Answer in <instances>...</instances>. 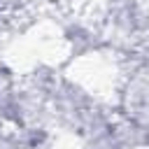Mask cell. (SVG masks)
Instances as JSON below:
<instances>
[]
</instances>
